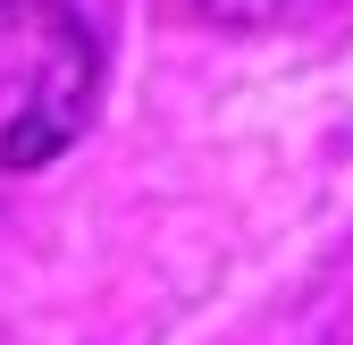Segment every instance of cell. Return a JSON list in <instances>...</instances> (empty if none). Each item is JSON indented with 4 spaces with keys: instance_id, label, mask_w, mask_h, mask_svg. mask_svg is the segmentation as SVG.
<instances>
[{
    "instance_id": "obj_1",
    "label": "cell",
    "mask_w": 353,
    "mask_h": 345,
    "mask_svg": "<svg viewBox=\"0 0 353 345\" xmlns=\"http://www.w3.org/2000/svg\"><path fill=\"white\" fill-rule=\"evenodd\" d=\"M101 51L68 0H0V168L59 160L93 118Z\"/></svg>"
},
{
    "instance_id": "obj_2",
    "label": "cell",
    "mask_w": 353,
    "mask_h": 345,
    "mask_svg": "<svg viewBox=\"0 0 353 345\" xmlns=\"http://www.w3.org/2000/svg\"><path fill=\"white\" fill-rule=\"evenodd\" d=\"M194 17H210V26H270V17H286L294 0H185Z\"/></svg>"
}]
</instances>
